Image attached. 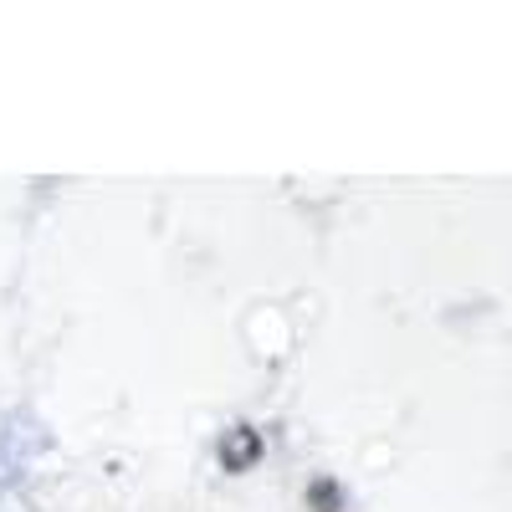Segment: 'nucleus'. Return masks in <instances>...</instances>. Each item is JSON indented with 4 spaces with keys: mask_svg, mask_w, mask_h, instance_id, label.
I'll return each mask as SVG.
<instances>
[{
    "mask_svg": "<svg viewBox=\"0 0 512 512\" xmlns=\"http://www.w3.org/2000/svg\"><path fill=\"white\" fill-rule=\"evenodd\" d=\"M308 507H313V512H338V507H344V492H338V482H333V477L308 482Z\"/></svg>",
    "mask_w": 512,
    "mask_h": 512,
    "instance_id": "obj_2",
    "label": "nucleus"
},
{
    "mask_svg": "<svg viewBox=\"0 0 512 512\" xmlns=\"http://www.w3.org/2000/svg\"><path fill=\"white\" fill-rule=\"evenodd\" d=\"M256 456H262V436H256L251 425H231L221 436V466L226 472H251Z\"/></svg>",
    "mask_w": 512,
    "mask_h": 512,
    "instance_id": "obj_1",
    "label": "nucleus"
}]
</instances>
